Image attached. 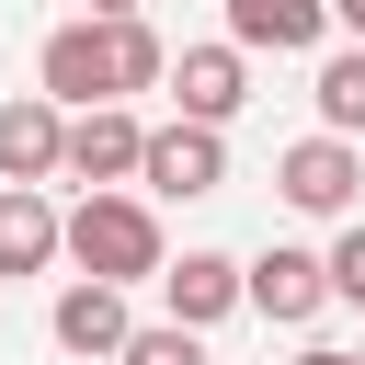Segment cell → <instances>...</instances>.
I'll return each mask as SVG.
<instances>
[{
	"label": "cell",
	"mask_w": 365,
	"mask_h": 365,
	"mask_svg": "<svg viewBox=\"0 0 365 365\" xmlns=\"http://www.w3.org/2000/svg\"><path fill=\"white\" fill-rule=\"evenodd\" d=\"M297 365H354V354H342V342H308V354H297Z\"/></svg>",
	"instance_id": "ac0fdd59"
},
{
	"label": "cell",
	"mask_w": 365,
	"mask_h": 365,
	"mask_svg": "<svg viewBox=\"0 0 365 365\" xmlns=\"http://www.w3.org/2000/svg\"><path fill=\"white\" fill-rule=\"evenodd\" d=\"M331 34V0H228V46L240 57H308Z\"/></svg>",
	"instance_id": "30bf717a"
},
{
	"label": "cell",
	"mask_w": 365,
	"mask_h": 365,
	"mask_svg": "<svg viewBox=\"0 0 365 365\" xmlns=\"http://www.w3.org/2000/svg\"><path fill=\"white\" fill-rule=\"evenodd\" d=\"M114 365H205V331H171V319H137Z\"/></svg>",
	"instance_id": "9a60e30c"
},
{
	"label": "cell",
	"mask_w": 365,
	"mask_h": 365,
	"mask_svg": "<svg viewBox=\"0 0 365 365\" xmlns=\"http://www.w3.org/2000/svg\"><path fill=\"white\" fill-rule=\"evenodd\" d=\"M57 262H80L91 285H148L171 251H160V217H148L137 194H80V205L57 217Z\"/></svg>",
	"instance_id": "6da1fadb"
},
{
	"label": "cell",
	"mask_w": 365,
	"mask_h": 365,
	"mask_svg": "<svg viewBox=\"0 0 365 365\" xmlns=\"http://www.w3.org/2000/svg\"><path fill=\"white\" fill-rule=\"evenodd\" d=\"M137 148H148V125H137L125 103H91V114H68V125H57V171H68V182H91V194L137 182Z\"/></svg>",
	"instance_id": "277c9868"
},
{
	"label": "cell",
	"mask_w": 365,
	"mask_h": 365,
	"mask_svg": "<svg viewBox=\"0 0 365 365\" xmlns=\"http://www.w3.org/2000/svg\"><path fill=\"white\" fill-rule=\"evenodd\" d=\"M34 91H46L57 114L125 103V91H114V23H91V11H80V23H57V34L34 46Z\"/></svg>",
	"instance_id": "7a4b0ae2"
},
{
	"label": "cell",
	"mask_w": 365,
	"mask_h": 365,
	"mask_svg": "<svg viewBox=\"0 0 365 365\" xmlns=\"http://www.w3.org/2000/svg\"><path fill=\"white\" fill-rule=\"evenodd\" d=\"M319 137H365V46L319 57Z\"/></svg>",
	"instance_id": "4fadbf2b"
},
{
	"label": "cell",
	"mask_w": 365,
	"mask_h": 365,
	"mask_svg": "<svg viewBox=\"0 0 365 365\" xmlns=\"http://www.w3.org/2000/svg\"><path fill=\"white\" fill-rule=\"evenodd\" d=\"M274 194H285L297 217H354V194H365V148H354V137H297V148L274 160Z\"/></svg>",
	"instance_id": "8992f818"
},
{
	"label": "cell",
	"mask_w": 365,
	"mask_h": 365,
	"mask_svg": "<svg viewBox=\"0 0 365 365\" xmlns=\"http://www.w3.org/2000/svg\"><path fill=\"white\" fill-rule=\"evenodd\" d=\"M148 285H160L171 331H217V319L240 308V262H228V251H182V262H160Z\"/></svg>",
	"instance_id": "9c48e42d"
},
{
	"label": "cell",
	"mask_w": 365,
	"mask_h": 365,
	"mask_svg": "<svg viewBox=\"0 0 365 365\" xmlns=\"http://www.w3.org/2000/svg\"><path fill=\"white\" fill-rule=\"evenodd\" d=\"M331 23H342V34H354V46H365V0H331Z\"/></svg>",
	"instance_id": "e0dca14e"
},
{
	"label": "cell",
	"mask_w": 365,
	"mask_h": 365,
	"mask_svg": "<svg viewBox=\"0 0 365 365\" xmlns=\"http://www.w3.org/2000/svg\"><path fill=\"white\" fill-rule=\"evenodd\" d=\"M57 125H68V114H57L46 91H11V103H0V182H34V194H46V182H57Z\"/></svg>",
	"instance_id": "8fae6325"
},
{
	"label": "cell",
	"mask_w": 365,
	"mask_h": 365,
	"mask_svg": "<svg viewBox=\"0 0 365 365\" xmlns=\"http://www.w3.org/2000/svg\"><path fill=\"white\" fill-rule=\"evenodd\" d=\"M125 11H137V0H91V23H125Z\"/></svg>",
	"instance_id": "d6986e66"
},
{
	"label": "cell",
	"mask_w": 365,
	"mask_h": 365,
	"mask_svg": "<svg viewBox=\"0 0 365 365\" xmlns=\"http://www.w3.org/2000/svg\"><path fill=\"white\" fill-rule=\"evenodd\" d=\"M240 308H262L274 331H308V319L331 308V262H319V251H297V240H274V251H251V262H240Z\"/></svg>",
	"instance_id": "3957f363"
},
{
	"label": "cell",
	"mask_w": 365,
	"mask_h": 365,
	"mask_svg": "<svg viewBox=\"0 0 365 365\" xmlns=\"http://www.w3.org/2000/svg\"><path fill=\"white\" fill-rule=\"evenodd\" d=\"M46 262H57V205L34 182H0V285L11 274H46Z\"/></svg>",
	"instance_id": "7c38bea8"
},
{
	"label": "cell",
	"mask_w": 365,
	"mask_h": 365,
	"mask_svg": "<svg viewBox=\"0 0 365 365\" xmlns=\"http://www.w3.org/2000/svg\"><path fill=\"white\" fill-rule=\"evenodd\" d=\"M137 182H148L160 205H194V194H217V182H228V137L171 114V125H148V148H137Z\"/></svg>",
	"instance_id": "5b68a950"
},
{
	"label": "cell",
	"mask_w": 365,
	"mask_h": 365,
	"mask_svg": "<svg viewBox=\"0 0 365 365\" xmlns=\"http://www.w3.org/2000/svg\"><path fill=\"white\" fill-rule=\"evenodd\" d=\"M160 80H171V46L125 11V23H114V91H160Z\"/></svg>",
	"instance_id": "5bb4252c"
},
{
	"label": "cell",
	"mask_w": 365,
	"mask_h": 365,
	"mask_svg": "<svg viewBox=\"0 0 365 365\" xmlns=\"http://www.w3.org/2000/svg\"><path fill=\"white\" fill-rule=\"evenodd\" d=\"M46 331H57V354H80V365H114V354H125V331H137V308H125V285H91V274H68V285H57V308H46Z\"/></svg>",
	"instance_id": "52a82bcc"
},
{
	"label": "cell",
	"mask_w": 365,
	"mask_h": 365,
	"mask_svg": "<svg viewBox=\"0 0 365 365\" xmlns=\"http://www.w3.org/2000/svg\"><path fill=\"white\" fill-rule=\"evenodd\" d=\"M171 103H182V125H228L251 103V57L240 46H182L171 57Z\"/></svg>",
	"instance_id": "ba28073f"
},
{
	"label": "cell",
	"mask_w": 365,
	"mask_h": 365,
	"mask_svg": "<svg viewBox=\"0 0 365 365\" xmlns=\"http://www.w3.org/2000/svg\"><path fill=\"white\" fill-rule=\"evenodd\" d=\"M319 262H331V297H354V308H365V228H342Z\"/></svg>",
	"instance_id": "2e32d148"
}]
</instances>
